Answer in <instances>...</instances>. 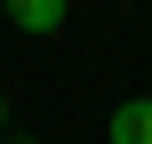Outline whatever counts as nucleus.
Wrapping results in <instances>:
<instances>
[{"instance_id": "nucleus-1", "label": "nucleus", "mask_w": 152, "mask_h": 144, "mask_svg": "<svg viewBox=\"0 0 152 144\" xmlns=\"http://www.w3.org/2000/svg\"><path fill=\"white\" fill-rule=\"evenodd\" d=\"M0 8H8V24H16V32H32V40L64 32V16H72L64 0H0Z\"/></svg>"}, {"instance_id": "nucleus-2", "label": "nucleus", "mask_w": 152, "mask_h": 144, "mask_svg": "<svg viewBox=\"0 0 152 144\" xmlns=\"http://www.w3.org/2000/svg\"><path fill=\"white\" fill-rule=\"evenodd\" d=\"M104 136H112V144H152V96H128V104H112Z\"/></svg>"}, {"instance_id": "nucleus-4", "label": "nucleus", "mask_w": 152, "mask_h": 144, "mask_svg": "<svg viewBox=\"0 0 152 144\" xmlns=\"http://www.w3.org/2000/svg\"><path fill=\"white\" fill-rule=\"evenodd\" d=\"M0 144H8V136H0Z\"/></svg>"}, {"instance_id": "nucleus-3", "label": "nucleus", "mask_w": 152, "mask_h": 144, "mask_svg": "<svg viewBox=\"0 0 152 144\" xmlns=\"http://www.w3.org/2000/svg\"><path fill=\"white\" fill-rule=\"evenodd\" d=\"M0 120H8V96H0Z\"/></svg>"}]
</instances>
